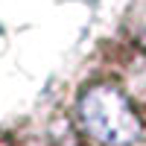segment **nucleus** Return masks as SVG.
<instances>
[{
    "instance_id": "nucleus-1",
    "label": "nucleus",
    "mask_w": 146,
    "mask_h": 146,
    "mask_svg": "<svg viewBox=\"0 0 146 146\" xmlns=\"http://www.w3.org/2000/svg\"><path fill=\"white\" fill-rule=\"evenodd\" d=\"M79 120L85 131L108 146H129L140 135V120L129 96L114 85H94L79 100Z\"/></svg>"
}]
</instances>
